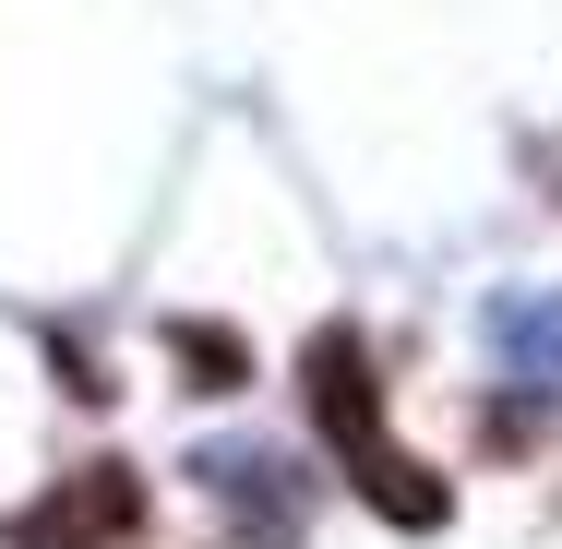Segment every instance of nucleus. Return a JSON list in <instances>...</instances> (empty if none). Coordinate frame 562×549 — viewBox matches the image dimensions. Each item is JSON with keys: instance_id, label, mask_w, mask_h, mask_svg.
<instances>
[{"instance_id": "1", "label": "nucleus", "mask_w": 562, "mask_h": 549, "mask_svg": "<svg viewBox=\"0 0 562 549\" xmlns=\"http://www.w3.org/2000/svg\"><path fill=\"white\" fill-rule=\"evenodd\" d=\"M312 382V419L324 442L347 454V478L395 514V526H443V490H431V466H407V454H383V394H371V370H359V334H312V358H300Z\"/></svg>"}, {"instance_id": "2", "label": "nucleus", "mask_w": 562, "mask_h": 549, "mask_svg": "<svg viewBox=\"0 0 562 549\" xmlns=\"http://www.w3.org/2000/svg\"><path fill=\"white\" fill-rule=\"evenodd\" d=\"M132 466H85L60 502H36L24 514V549H97V538H132Z\"/></svg>"}, {"instance_id": "3", "label": "nucleus", "mask_w": 562, "mask_h": 549, "mask_svg": "<svg viewBox=\"0 0 562 549\" xmlns=\"http://www.w3.org/2000/svg\"><path fill=\"white\" fill-rule=\"evenodd\" d=\"M168 358H192V370H204V394H239V370H251V358H239V334H216V323H180V334H168Z\"/></svg>"}]
</instances>
